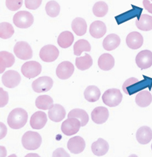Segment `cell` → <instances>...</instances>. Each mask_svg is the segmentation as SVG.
I'll use <instances>...</instances> for the list:
<instances>
[{
	"instance_id": "6da1fadb",
	"label": "cell",
	"mask_w": 152,
	"mask_h": 157,
	"mask_svg": "<svg viewBox=\"0 0 152 157\" xmlns=\"http://www.w3.org/2000/svg\"><path fill=\"white\" fill-rule=\"evenodd\" d=\"M143 76L144 79L140 81L134 78L127 80L122 86L124 92L131 95L147 88L150 90L152 86V78L144 75Z\"/></svg>"
},
{
	"instance_id": "7a4b0ae2",
	"label": "cell",
	"mask_w": 152,
	"mask_h": 157,
	"mask_svg": "<svg viewBox=\"0 0 152 157\" xmlns=\"http://www.w3.org/2000/svg\"><path fill=\"white\" fill-rule=\"evenodd\" d=\"M28 116L26 111L21 108L13 110L10 113L7 123L10 127L14 129H18L26 124Z\"/></svg>"
},
{
	"instance_id": "3957f363",
	"label": "cell",
	"mask_w": 152,
	"mask_h": 157,
	"mask_svg": "<svg viewBox=\"0 0 152 157\" xmlns=\"http://www.w3.org/2000/svg\"><path fill=\"white\" fill-rule=\"evenodd\" d=\"M42 142V138L37 132L33 131L26 132L22 138L23 147L29 150H35L39 147Z\"/></svg>"
},
{
	"instance_id": "277c9868",
	"label": "cell",
	"mask_w": 152,
	"mask_h": 157,
	"mask_svg": "<svg viewBox=\"0 0 152 157\" xmlns=\"http://www.w3.org/2000/svg\"><path fill=\"white\" fill-rule=\"evenodd\" d=\"M34 17L29 12L21 11L16 13L13 18V22L17 27L26 29L30 27L33 24Z\"/></svg>"
},
{
	"instance_id": "5b68a950",
	"label": "cell",
	"mask_w": 152,
	"mask_h": 157,
	"mask_svg": "<svg viewBox=\"0 0 152 157\" xmlns=\"http://www.w3.org/2000/svg\"><path fill=\"white\" fill-rule=\"evenodd\" d=\"M102 98L104 104L110 107H115L121 102L123 95L119 90L112 89L106 91Z\"/></svg>"
},
{
	"instance_id": "8992f818",
	"label": "cell",
	"mask_w": 152,
	"mask_h": 157,
	"mask_svg": "<svg viewBox=\"0 0 152 157\" xmlns=\"http://www.w3.org/2000/svg\"><path fill=\"white\" fill-rule=\"evenodd\" d=\"M42 67L38 62L35 61L27 62L24 63L21 68V72L25 77L33 78L38 76L41 72Z\"/></svg>"
},
{
	"instance_id": "52a82bcc",
	"label": "cell",
	"mask_w": 152,
	"mask_h": 157,
	"mask_svg": "<svg viewBox=\"0 0 152 157\" xmlns=\"http://www.w3.org/2000/svg\"><path fill=\"white\" fill-rule=\"evenodd\" d=\"M14 52L18 58L22 60L30 59L33 56V51L31 48L25 41L17 42L14 47Z\"/></svg>"
},
{
	"instance_id": "ba28073f",
	"label": "cell",
	"mask_w": 152,
	"mask_h": 157,
	"mask_svg": "<svg viewBox=\"0 0 152 157\" xmlns=\"http://www.w3.org/2000/svg\"><path fill=\"white\" fill-rule=\"evenodd\" d=\"M53 84V81L50 77L43 76L34 81L32 87L33 90L37 93L45 92L51 89Z\"/></svg>"
},
{
	"instance_id": "9c48e42d",
	"label": "cell",
	"mask_w": 152,
	"mask_h": 157,
	"mask_svg": "<svg viewBox=\"0 0 152 157\" xmlns=\"http://www.w3.org/2000/svg\"><path fill=\"white\" fill-rule=\"evenodd\" d=\"M2 80L5 87L9 88H13L19 84L21 77L17 71L10 70L6 71L3 75Z\"/></svg>"
},
{
	"instance_id": "30bf717a",
	"label": "cell",
	"mask_w": 152,
	"mask_h": 157,
	"mask_svg": "<svg viewBox=\"0 0 152 157\" xmlns=\"http://www.w3.org/2000/svg\"><path fill=\"white\" fill-rule=\"evenodd\" d=\"M59 55L58 49L55 46L48 45L44 46L41 49L39 56L43 61L51 62L56 60Z\"/></svg>"
},
{
	"instance_id": "8fae6325",
	"label": "cell",
	"mask_w": 152,
	"mask_h": 157,
	"mask_svg": "<svg viewBox=\"0 0 152 157\" xmlns=\"http://www.w3.org/2000/svg\"><path fill=\"white\" fill-rule=\"evenodd\" d=\"M80 126V121L78 119L74 118H68L62 123L61 129L64 135L71 136L77 133Z\"/></svg>"
},
{
	"instance_id": "7c38bea8",
	"label": "cell",
	"mask_w": 152,
	"mask_h": 157,
	"mask_svg": "<svg viewBox=\"0 0 152 157\" xmlns=\"http://www.w3.org/2000/svg\"><path fill=\"white\" fill-rule=\"evenodd\" d=\"M75 70L74 65L68 61H64L59 65L56 70L57 77L60 79L65 80L71 77Z\"/></svg>"
},
{
	"instance_id": "4fadbf2b",
	"label": "cell",
	"mask_w": 152,
	"mask_h": 157,
	"mask_svg": "<svg viewBox=\"0 0 152 157\" xmlns=\"http://www.w3.org/2000/svg\"><path fill=\"white\" fill-rule=\"evenodd\" d=\"M137 66L142 69H146L152 65V52L148 50H144L138 53L135 59Z\"/></svg>"
},
{
	"instance_id": "5bb4252c",
	"label": "cell",
	"mask_w": 152,
	"mask_h": 157,
	"mask_svg": "<svg viewBox=\"0 0 152 157\" xmlns=\"http://www.w3.org/2000/svg\"><path fill=\"white\" fill-rule=\"evenodd\" d=\"M86 147L85 142L84 139L79 136H76L69 140L67 147L73 154H78L82 152Z\"/></svg>"
},
{
	"instance_id": "9a60e30c",
	"label": "cell",
	"mask_w": 152,
	"mask_h": 157,
	"mask_svg": "<svg viewBox=\"0 0 152 157\" xmlns=\"http://www.w3.org/2000/svg\"><path fill=\"white\" fill-rule=\"evenodd\" d=\"M47 121L46 114L44 112L38 111L31 117L30 124L33 129L40 130L45 126Z\"/></svg>"
},
{
	"instance_id": "2e32d148",
	"label": "cell",
	"mask_w": 152,
	"mask_h": 157,
	"mask_svg": "<svg viewBox=\"0 0 152 157\" xmlns=\"http://www.w3.org/2000/svg\"><path fill=\"white\" fill-rule=\"evenodd\" d=\"M109 116L108 109L103 106L95 108L91 113L92 120L97 124H101L105 122Z\"/></svg>"
},
{
	"instance_id": "e0dca14e",
	"label": "cell",
	"mask_w": 152,
	"mask_h": 157,
	"mask_svg": "<svg viewBox=\"0 0 152 157\" xmlns=\"http://www.w3.org/2000/svg\"><path fill=\"white\" fill-rule=\"evenodd\" d=\"M126 42L128 46L130 48L137 49L142 46L143 38L139 33L134 32L128 35L126 39Z\"/></svg>"
},
{
	"instance_id": "ac0fdd59",
	"label": "cell",
	"mask_w": 152,
	"mask_h": 157,
	"mask_svg": "<svg viewBox=\"0 0 152 157\" xmlns=\"http://www.w3.org/2000/svg\"><path fill=\"white\" fill-rule=\"evenodd\" d=\"M107 28L105 23L101 21H97L91 25L89 32L91 36L96 39L103 37L106 33Z\"/></svg>"
},
{
	"instance_id": "d6986e66",
	"label": "cell",
	"mask_w": 152,
	"mask_h": 157,
	"mask_svg": "<svg viewBox=\"0 0 152 157\" xmlns=\"http://www.w3.org/2000/svg\"><path fill=\"white\" fill-rule=\"evenodd\" d=\"M66 113L65 109L60 105L56 104L48 111L49 119L52 121L59 122L64 119Z\"/></svg>"
},
{
	"instance_id": "ffe728a7",
	"label": "cell",
	"mask_w": 152,
	"mask_h": 157,
	"mask_svg": "<svg viewBox=\"0 0 152 157\" xmlns=\"http://www.w3.org/2000/svg\"><path fill=\"white\" fill-rule=\"evenodd\" d=\"M136 138L140 144H147L152 139V131L150 128L147 126L142 127L137 132Z\"/></svg>"
},
{
	"instance_id": "44dd1931",
	"label": "cell",
	"mask_w": 152,
	"mask_h": 157,
	"mask_svg": "<svg viewBox=\"0 0 152 157\" xmlns=\"http://www.w3.org/2000/svg\"><path fill=\"white\" fill-rule=\"evenodd\" d=\"M15 62V58L13 54L6 51L0 52V68L1 74L2 73L6 68L11 67Z\"/></svg>"
},
{
	"instance_id": "7402d4cb",
	"label": "cell",
	"mask_w": 152,
	"mask_h": 157,
	"mask_svg": "<svg viewBox=\"0 0 152 157\" xmlns=\"http://www.w3.org/2000/svg\"><path fill=\"white\" fill-rule=\"evenodd\" d=\"M92 151L97 156H103L107 152L109 146L107 142L104 139L99 138L93 143L91 147Z\"/></svg>"
},
{
	"instance_id": "603a6c76",
	"label": "cell",
	"mask_w": 152,
	"mask_h": 157,
	"mask_svg": "<svg viewBox=\"0 0 152 157\" xmlns=\"http://www.w3.org/2000/svg\"><path fill=\"white\" fill-rule=\"evenodd\" d=\"M119 36L115 34H110L107 36L103 42V47L107 51H112L118 47L120 43Z\"/></svg>"
},
{
	"instance_id": "cb8c5ba5",
	"label": "cell",
	"mask_w": 152,
	"mask_h": 157,
	"mask_svg": "<svg viewBox=\"0 0 152 157\" xmlns=\"http://www.w3.org/2000/svg\"><path fill=\"white\" fill-rule=\"evenodd\" d=\"M132 9L118 17V22L119 24L136 17L138 20H139L143 9L134 5H132Z\"/></svg>"
},
{
	"instance_id": "d4e9b609",
	"label": "cell",
	"mask_w": 152,
	"mask_h": 157,
	"mask_svg": "<svg viewBox=\"0 0 152 157\" xmlns=\"http://www.w3.org/2000/svg\"><path fill=\"white\" fill-rule=\"evenodd\" d=\"M98 65L102 70L108 71L111 70L114 66L115 60L111 55L104 53L102 55L98 60Z\"/></svg>"
},
{
	"instance_id": "484cf974",
	"label": "cell",
	"mask_w": 152,
	"mask_h": 157,
	"mask_svg": "<svg viewBox=\"0 0 152 157\" xmlns=\"http://www.w3.org/2000/svg\"><path fill=\"white\" fill-rule=\"evenodd\" d=\"M72 29L78 36H81L86 33L87 25L84 19L77 17L73 21L72 24Z\"/></svg>"
},
{
	"instance_id": "4316f807",
	"label": "cell",
	"mask_w": 152,
	"mask_h": 157,
	"mask_svg": "<svg viewBox=\"0 0 152 157\" xmlns=\"http://www.w3.org/2000/svg\"><path fill=\"white\" fill-rule=\"evenodd\" d=\"M68 118H74L78 119L80 122L81 126H84L88 123L89 118L87 112L84 110L76 109H73L68 113Z\"/></svg>"
},
{
	"instance_id": "83f0119b",
	"label": "cell",
	"mask_w": 152,
	"mask_h": 157,
	"mask_svg": "<svg viewBox=\"0 0 152 157\" xmlns=\"http://www.w3.org/2000/svg\"><path fill=\"white\" fill-rule=\"evenodd\" d=\"M73 34L68 31L64 32L59 36L58 38V43L62 48H66L70 47L74 41Z\"/></svg>"
},
{
	"instance_id": "f1b7e54d",
	"label": "cell",
	"mask_w": 152,
	"mask_h": 157,
	"mask_svg": "<svg viewBox=\"0 0 152 157\" xmlns=\"http://www.w3.org/2000/svg\"><path fill=\"white\" fill-rule=\"evenodd\" d=\"M136 25L139 29L145 31L152 30V17L147 14L141 15L139 20L136 21Z\"/></svg>"
},
{
	"instance_id": "f546056e",
	"label": "cell",
	"mask_w": 152,
	"mask_h": 157,
	"mask_svg": "<svg viewBox=\"0 0 152 157\" xmlns=\"http://www.w3.org/2000/svg\"><path fill=\"white\" fill-rule=\"evenodd\" d=\"M35 104L37 108L44 110L50 109L54 105L53 99L47 95L38 96L36 99Z\"/></svg>"
},
{
	"instance_id": "4dcf8cb0",
	"label": "cell",
	"mask_w": 152,
	"mask_h": 157,
	"mask_svg": "<svg viewBox=\"0 0 152 157\" xmlns=\"http://www.w3.org/2000/svg\"><path fill=\"white\" fill-rule=\"evenodd\" d=\"M136 104L141 107H145L149 105L152 101V96L147 91H143L138 93L135 99Z\"/></svg>"
},
{
	"instance_id": "1f68e13d",
	"label": "cell",
	"mask_w": 152,
	"mask_h": 157,
	"mask_svg": "<svg viewBox=\"0 0 152 157\" xmlns=\"http://www.w3.org/2000/svg\"><path fill=\"white\" fill-rule=\"evenodd\" d=\"M101 94L100 90L94 85L90 86L85 90L84 95L85 99L90 102L98 101Z\"/></svg>"
},
{
	"instance_id": "d6a6232c",
	"label": "cell",
	"mask_w": 152,
	"mask_h": 157,
	"mask_svg": "<svg viewBox=\"0 0 152 157\" xmlns=\"http://www.w3.org/2000/svg\"><path fill=\"white\" fill-rule=\"evenodd\" d=\"M84 56L76 58V65L78 69L81 71H84L89 69L92 65L93 60L91 56L85 53Z\"/></svg>"
},
{
	"instance_id": "836d02e7",
	"label": "cell",
	"mask_w": 152,
	"mask_h": 157,
	"mask_svg": "<svg viewBox=\"0 0 152 157\" xmlns=\"http://www.w3.org/2000/svg\"><path fill=\"white\" fill-rule=\"evenodd\" d=\"M91 48V45L88 41L83 39L79 40L74 45V54L77 56H80L83 52H90Z\"/></svg>"
},
{
	"instance_id": "e575fe53",
	"label": "cell",
	"mask_w": 152,
	"mask_h": 157,
	"mask_svg": "<svg viewBox=\"0 0 152 157\" xmlns=\"http://www.w3.org/2000/svg\"><path fill=\"white\" fill-rule=\"evenodd\" d=\"M14 30L12 25L8 22L0 24V37L5 39L11 37L14 33Z\"/></svg>"
},
{
	"instance_id": "d590c367",
	"label": "cell",
	"mask_w": 152,
	"mask_h": 157,
	"mask_svg": "<svg viewBox=\"0 0 152 157\" xmlns=\"http://www.w3.org/2000/svg\"><path fill=\"white\" fill-rule=\"evenodd\" d=\"M108 6L103 2H99L94 5L93 8V12L94 15L98 17H104L108 11Z\"/></svg>"
},
{
	"instance_id": "8d00e7d4",
	"label": "cell",
	"mask_w": 152,
	"mask_h": 157,
	"mask_svg": "<svg viewBox=\"0 0 152 157\" xmlns=\"http://www.w3.org/2000/svg\"><path fill=\"white\" fill-rule=\"evenodd\" d=\"M60 6L55 1H51L47 3L45 7V10L47 15L52 17L58 16L60 11Z\"/></svg>"
},
{
	"instance_id": "74e56055",
	"label": "cell",
	"mask_w": 152,
	"mask_h": 157,
	"mask_svg": "<svg viewBox=\"0 0 152 157\" xmlns=\"http://www.w3.org/2000/svg\"><path fill=\"white\" fill-rule=\"evenodd\" d=\"M23 3V0H6V5L9 10L15 11L21 8Z\"/></svg>"
},
{
	"instance_id": "f35d334b",
	"label": "cell",
	"mask_w": 152,
	"mask_h": 157,
	"mask_svg": "<svg viewBox=\"0 0 152 157\" xmlns=\"http://www.w3.org/2000/svg\"><path fill=\"white\" fill-rule=\"evenodd\" d=\"M42 0H25V4L27 9L35 10L39 7Z\"/></svg>"
},
{
	"instance_id": "ab89813d",
	"label": "cell",
	"mask_w": 152,
	"mask_h": 157,
	"mask_svg": "<svg viewBox=\"0 0 152 157\" xmlns=\"http://www.w3.org/2000/svg\"><path fill=\"white\" fill-rule=\"evenodd\" d=\"M1 89V107L4 106L8 103V95L7 92L4 91L3 89Z\"/></svg>"
},
{
	"instance_id": "60d3db41",
	"label": "cell",
	"mask_w": 152,
	"mask_h": 157,
	"mask_svg": "<svg viewBox=\"0 0 152 157\" xmlns=\"http://www.w3.org/2000/svg\"><path fill=\"white\" fill-rule=\"evenodd\" d=\"M143 4L146 10L152 14V4H150L148 0H143Z\"/></svg>"
},
{
	"instance_id": "b9f144b4",
	"label": "cell",
	"mask_w": 152,
	"mask_h": 157,
	"mask_svg": "<svg viewBox=\"0 0 152 157\" xmlns=\"http://www.w3.org/2000/svg\"><path fill=\"white\" fill-rule=\"evenodd\" d=\"M151 149L152 150V144L151 146Z\"/></svg>"
},
{
	"instance_id": "7bdbcfd3",
	"label": "cell",
	"mask_w": 152,
	"mask_h": 157,
	"mask_svg": "<svg viewBox=\"0 0 152 157\" xmlns=\"http://www.w3.org/2000/svg\"><path fill=\"white\" fill-rule=\"evenodd\" d=\"M151 1L152 2V0H151Z\"/></svg>"
}]
</instances>
